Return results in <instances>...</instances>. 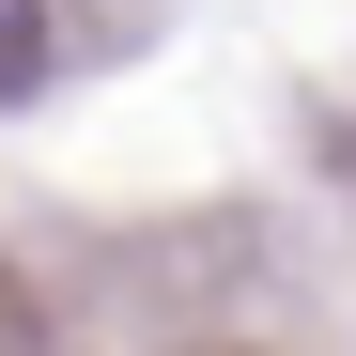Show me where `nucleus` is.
I'll return each mask as SVG.
<instances>
[{
    "instance_id": "nucleus-1",
    "label": "nucleus",
    "mask_w": 356,
    "mask_h": 356,
    "mask_svg": "<svg viewBox=\"0 0 356 356\" xmlns=\"http://www.w3.org/2000/svg\"><path fill=\"white\" fill-rule=\"evenodd\" d=\"M47 78V0H0V108Z\"/></svg>"
}]
</instances>
